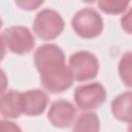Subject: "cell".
Instances as JSON below:
<instances>
[{
  "label": "cell",
  "mask_w": 132,
  "mask_h": 132,
  "mask_svg": "<svg viewBox=\"0 0 132 132\" xmlns=\"http://www.w3.org/2000/svg\"><path fill=\"white\" fill-rule=\"evenodd\" d=\"M76 116V109L73 104L67 100H57L52 103L47 112L50 123L56 128L69 127Z\"/></svg>",
  "instance_id": "cell-7"
},
{
  "label": "cell",
  "mask_w": 132,
  "mask_h": 132,
  "mask_svg": "<svg viewBox=\"0 0 132 132\" xmlns=\"http://www.w3.org/2000/svg\"><path fill=\"white\" fill-rule=\"evenodd\" d=\"M2 25H3V22H2V20H1V18H0V28L2 27Z\"/></svg>",
  "instance_id": "cell-19"
},
{
  "label": "cell",
  "mask_w": 132,
  "mask_h": 132,
  "mask_svg": "<svg viewBox=\"0 0 132 132\" xmlns=\"http://www.w3.org/2000/svg\"><path fill=\"white\" fill-rule=\"evenodd\" d=\"M71 26L78 36L91 39L102 33L103 20L95 9L85 7L74 13L71 20Z\"/></svg>",
  "instance_id": "cell-2"
},
{
  "label": "cell",
  "mask_w": 132,
  "mask_h": 132,
  "mask_svg": "<svg viewBox=\"0 0 132 132\" xmlns=\"http://www.w3.org/2000/svg\"><path fill=\"white\" fill-rule=\"evenodd\" d=\"M64 30V21L61 14L51 8L40 10L33 22L34 33L42 40H53Z\"/></svg>",
  "instance_id": "cell-3"
},
{
  "label": "cell",
  "mask_w": 132,
  "mask_h": 132,
  "mask_svg": "<svg viewBox=\"0 0 132 132\" xmlns=\"http://www.w3.org/2000/svg\"><path fill=\"white\" fill-rule=\"evenodd\" d=\"M131 53L128 52L123 55L119 63V73L121 79L127 87H131Z\"/></svg>",
  "instance_id": "cell-13"
},
{
  "label": "cell",
  "mask_w": 132,
  "mask_h": 132,
  "mask_svg": "<svg viewBox=\"0 0 132 132\" xmlns=\"http://www.w3.org/2000/svg\"><path fill=\"white\" fill-rule=\"evenodd\" d=\"M0 113L7 119H18L22 113L21 93L10 90L0 97Z\"/></svg>",
  "instance_id": "cell-9"
},
{
  "label": "cell",
  "mask_w": 132,
  "mask_h": 132,
  "mask_svg": "<svg viewBox=\"0 0 132 132\" xmlns=\"http://www.w3.org/2000/svg\"><path fill=\"white\" fill-rule=\"evenodd\" d=\"M34 64L43 88L52 93H62L72 86V76L65 63V55L54 43L40 45L34 54Z\"/></svg>",
  "instance_id": "cell-1"
},
{
  "label": "cell",
  "mask_w": 132,
  "mask_h": 132,
  "mask_svg": "<svg viewBox=\"0 0 132 132\" xmlns=\"http://www.w3.org/2000/svg\"><path fill=\"white\" fill-rule=\"evenodd\" d=\"M43 1H32V0H25V1H15V4L20 6L22 9L26 10H34L41 5Z\"/></svg>",
  "instance_id": "cell-14"
},
{
  "label": "cell",
  "mask_w": 132,
  "mask_h": 132,
  "mask_svg": "<svg viewBox=\"0 0 132 132\" xmlns=\"http://www.w3.org/2000/svg\"><path fill=\"white\" fill-rule=\"evenodd\" d=\"M121 24H122V28L127 32V33H131V9L128 10L127 14H125L122 20H121Z\"/></svg>",
  "instance_id": "cell-16"
},
{
  "label": "cell",
  "mask_w": 132,
  "mask_h": 132,
  "mask_svg": "<svg viewBox=\"0 0 132 132\" xmlns=\"http://www.w3.org/2000/svg\"><path fill=\"white\" fill-rule=\"evenodd\" d=\"M74 101L78 108L89 110L99 107L106 99V91L99 82L78 86L74 91Z\"/></svg>",
  "instance_id": "cell-6"
},
{
  "label": "cell",
  "mask_w": 132,
  "mask_h": 132,
  "mask_svg": "<svg viewBox=\"0 0 132 132\" xmlns=\"http://www.w3.org/2000/svg\"><path fill=\"white\" fill-rule=\"evenodd\" d=\"M69 71L72 79L87 81L95 78L99 71V62L96 56L87 51H78L69 57Z\"/></svg>",
  "instance_id": "cell-4"
},
{
  "label": "cell",
  "mask_w": 132,
  "mask_h": 132,
  "mask_svg": "<svg viewBox=\"0 0 132 132\" xmlns=\"http://www.w3.org/2000/svg\"><path fill=\"white\" fill-rule=\"evenodd\" d=\"M0 132H22V130L13 122L0 120Z\"/></svg>",
  "instance_id": "cell-15"
},
{
  "label": "cell",
  "mask_w": 132,
  "mask_h": 132,
  "mask_svg": "<svg viewBox=\"0 0 132 132\" xmlns=\"http://www.w3.org/2000/svg\"><path fill=\"white\" fill-rule=\"evenodd\" d=\"M7 85H8L7 76H6L5 72L2 69H0V96L4 94V92L7 88Z\"/></svg>",
  "instance_id": "cell-17"
},
{
  "label": "cell",
  "mask_w": 132,
  "mask_h": 132,
  "mask_svg": "<svg viewBox=\"0 0 132 132\" xmlns=\"http://www.w3.org/2000/svg\"><path fill=\"white\" fill-rule=\"evenodd\" d=\"M5 45L16 55L30 53L35 45V38L30 30L23 26H12L4 30L2 34Z\"/></svg>",
  "instance_id": "cell-5"
},
{
  "label": "cell",
  "mask_w": 132,
  "mask_h": 132,
  "mask_svg": "<svg viewBox=\"0 0 132 132\" xmlns=\"http://www.w3.org/2000/svg\"><path fill=\"white\" fill-rule=\"evenodd\" d=\"M4 56H5V43L2 36H0V61H2Z\"/></svg>",
  "instance_id": "cell-18"
},
{
  "label": "cell",
  "mask_w": 132,
  "mask_h": 132,
  "mask_svg": "<svg viewBox=\"0 0 132 132\" xmlns=\"http://www.w3.org/2000/svg\"><path fill=\"white\" fill-rule=\"evenodd\" d=\"M48 97L45 92L35 89L21 93V105L22 113L27 116H39L41 114L47 105Z\"/></svg>",
  "instance_id": "cell-8"
},
{
  "label": "cell",
  "mask_w": 132,
  "mask_h": 132,
  "mask_svg": "<svg viewBox=\"0 0 132 132\" xmlns=\"http://www.w3.org/2000/svg\"><path fill=\"white\" fill-rule=\"evenodd\" d=\"M131 99H132V94L130 91H127L125 93L118 95L111 101V112L117 120L130 123Z\"/></svg>",
  "instance_id": "cell-10"
},
{
  "label": "cell",
  "mask_w": 132,
  "mask_h": 132,
  "mask_svg": "<svg viewBox=\"0 0 132 132\" xmlns=\"http://www.w3.org/2000/svg\"><path fill=\"white\" fill-rule=\"evenodd\" d=\"M129 3V1L123 0H100L98 1L97 5L103 12L107 14H119L127 9Z\"/></svg>",
  "instance_id": "cell-12"
},
{
  "label": "cell",
  "mask_w": 132,
  "mask_h": 132,
  "mask_svg": "<svg viewBox=\"0 0 132 132\" xmlns=\"http://www.w3.org/2000/svg\"><path fill=\"white\" fill-rule=\"evenodd\" d=\"M100 121L95 112H86L80 114L72 129V132H99Z\"/></svg>",
  "instance_id": "cell-11"
}]
</instances>
